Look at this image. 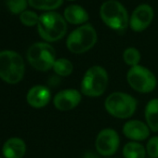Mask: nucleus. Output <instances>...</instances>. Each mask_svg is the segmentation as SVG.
<instances>
[{
  "label": "nucleus",
  "instance_id": "1",
  "mask_svg": "<svg viewBox=\"0 0 158 158\" xmlns=\"http://www.w3.org/2000/svg\"><path fill=\"white\" fill-rule=\"evenodd\" d=\"M25 72L23 57L12 50L0 51V78L8 84L19 83Z\"/></svg>",
  "mask_w": 158,
  "mask_h": 158
},
{
  "label": "nucleus",
  "instance_id": "2",
  "mask_svg": "<svg viewBox=\"0 0 158 158\" xmlns=\"http://www.w3.org/2000/svg\"><path fill=\"white\" fill-rule=\"evenodd\" d=\"M37 31L45 41L55 42L65 35L67 32V23L60 14L54 11H48L39 16Z\"/></svg>",
  "mask_w": 158,
  "mask_h": 158
},
{
  "label": "nucleus",
  "instance_id": "3",
  "mask_svg": "<svg viewBox=\"0 0 158 158\" xmlns=\"http://www.w3.org/2000/svg\"><path fill=\"white\" fill-rule=\"evenodd\" d=\"M109 76L107 71L100 66L94 65L89 68L81 82V93L87 97L102 96L108 86Z\"/></svg>",
  "mask_w": 158,
  "mask_h": 158
},
{
  "label": "nucleus",
  "instance_id": "4",
  "mask_svg": "<svg viewBox=\"0 0 158 158\" xmlns=\"http://www.w3.org/2000/svg\"><path fill=\"white\" fill-rule=\"evenodd\" d=\"M98 40L95 28L91 24H84L73 30L66 40L67 48L74 54H82L92 48Z\"/></svg>",
  "mask_w": 158,
  "mask_h": 158
},
{
  "label": "nucleus",
  "instance_id": "5",
  "mask_svg": "<svg viewBox=\"0 0 158 158\" xmlns=\"http://www.w3.org/2000/svg\"><path fill=\"white\" fill-rule=\"evenodd\" d=\"M137 104V101L131 95L124 92H114L106 98L104 107L112 116L127 119L134 114Z\"/></svg>",
  "mask_w": 158,
  "mask_h": 158
},
{
  "label": "nucleus",
  "instance_id": "6",
  "mask_svg": "<svg viewBox=\"0 0 158 158\" xmlns=\"http://www.w3.org/2000/svg\"><path fill=\"white\" fill-rule=\"evenodd\" d=\"M100 14L102 22L113 30L123 31L129 24L127 10L115 0H108L104 2L101 7Z\"/></svg>",
  "mask_w": 158,
  "mask_h": 158
},
{
  "label": "nucleus",
  "instance_id": "7",
  "mask_svg": "<svg viewBox=\"0 0 158 158\" xmlns=\"http://www.w3.org/2000/svg\"><path fill=\"white\" fill-rule=\"evenodd\" d=\"M27 60L35 70L41 72L48 71L53 68L56 60L55 49L48 43H35L27 51Z\"/></svg>",
  "mask_w": 158,
  "mask_h": 158
},
{
  "label": "nucleus",
  "instance_id": "8",
  "mask_svg": "<svg viewBox=\"0 0 158 158\" xmlns=\"http://www.w3.org/2000/svg\"><path fill=\"white\" fill-rule=\"evenodd\" d=\"M127 80L129 86L139 93H150L156 88L155 75L146 67L136 65L131 67L127 73Z\"/></svg>",
  "mask_w": 158,
  "mask_h": 158
},
{
  "label": "nucleus",
  "instance_id": "9",
  "mask_svg": "<svg viewBox=\"0 0 158 158\" xmlns=\"http://www.w3.org/2000/svg\"><path fill=\"white\" fill-rule=\"evenodd\" d=\"M120 145L118 133L113 128H104L97 136L95 148L99 154L102 156H111L116 152Z\"/></svg>",
  "mask_w": 158,
  "mask_h": 158
},
{
  "label": "nucleus",
  "instance_id": "10",
  "mask_svg": "<svg viewBox=\"0 0 158 158\" xmlns=\"http://www.w3.org/2000/svg\"><path fill=\"white\" fill-rule=\"evenodd\" d=\"M153 19V10L148 4L138 6L129 19V26L134 32L144 31Z\"/></svg>",
  "mask_w": 158,
  "mask_h": 158
},
{
  "label": "nucleus",
  "instance_id": "11",
  "mask_svg": "<svg viewBox=\"0 0 158 158\" xmlns=\"http://www.w3.org/2000/svg\"><path fill=\"white\" fill-rule=\"evenodd\" d=\"M82 100V93L73 89H63L58 92L54 99L53 104L56 109L65 112L75 108Z\"/></svg>",
  "mask_w": 158,
  "mask_h": 158
},
{
  "label": "nucleus",
  "instance_id": "12",
  "mask_svg": "<svg viewBox=\"0 0 158 158\" xmlns=\"http://www.w3.org/2000/svg\"><path fill=\"white\" fill-rule=\"evenodd\" d=\"M123 134L132 141H141L149 137L150 128L139 120H129L123 127Z\"/></svg>",
  "mask_w": 158,
  "mask_h": 158
},
{
  "label": "nucleus",
  "instance_id": "13",
  "mask_svg": "<svg viewBox=\"0 0 158 158\" xmlns=\"http://www.w3.org/2000/svg\"><path fill=\"white\" fill-rule=\"evenodd\" d=\"M51 99V93L49 89L45 86H35L29 89L26 95V101L28 104L36 109L47 106Z\"/></svg>",
  "mask_w": 158,
  "mask_h": 158
},
{
  "label": "nucleus",
  "instance_id": "14",
  "mask_svg": "<svg viewBox=\"0 0 158 158\" xmlns=\"http://www.w3.org/2000/svg\"><path fill=\"white\" fill-rule=\"evenodd\" d=\"M5 158H23L26 152V144L20 138H10L3 145Z\"/></svg>",
  "mask_w": 158,
  "mask_h": 158
},
{
  "label": "nucleus",
  "instance_id": "15",
  "mask_svg": "<svg viewBox=\"0 0 158 158\" xmlns=\"http://www.w3.org/2000/svg\"><path fill=\"white\" fill-rule=\"evenodd\" d=\"M89 18L87 10L79 5H70L64 10V19L71 24H83Z\"/></svg>",
  "mask_w": 158,
  "mask_h": 158
},
{
  "label": "nucleus",
  "instance_id": "16",
  "mask_svg": "<svg viewBox=\"0 0 158 158\" xmlns=\"http://www.w3.org/2000/svg\"><path fill=\"white\" fill-rule=\"evenodd\" d=\"M145 119L149 128L153 132H158V99L148 102L145 107Z\"/></svg>",
  "mask_w": 158,
  "mask_h": 158
},
{
  "label": "nucleus",
  "instance_id": "17",
  "mask_svg": "<svg viewBox=\"0 0 158 158\" xmlns=\"http://www.w3.org/2000/svg\"><path fill=\"white\" fill-rule=\"evenodd\" d=\"M125 158H145L146 149L142 144L137 141H129L123 148Z\"/></svg>",
  "mask_w": 158,
  "mask_h": 158
},
{
  "label": "nucleus",
  "instance_id": "18",
  "mask_svg": "<svg viewBox=\"0 0 158 158\" xmlns=\"http://www.w3.org/2000/svg\"><path fill=\"white\" fill-rule=\"evenodd\" d=\"M63 0H28V4L36 10H53L60 8Z\"/></svg>",
  "mask_w": 158,
  "mask_h": 158
},
{
  "label": "nucleus",
  "instance_id": "19",
  "mask_svg": "<svg viewBox=\"0 0 158 158\" xmlns=\"http://www.w3.org/2000/svg\"><path fill=\"white\" fill-rule=\"evenodd\" d=\"M53 70L58 75L65 77L73 73V65L68 59L60 58L55 60L53 65Z\"/></svg>",
  "mask_w": 158,
  "mask_h": 158
},
{
  "label": "nucleus",
  "instance_id": "20",
  "mask_svg": "<svg viewBox=\"0 0 158 158\" xmlns=\"http://www.w3.org/2000/svg\"><path fill=\"white\" fill-rule=\"evenodd\" d=\"M123 59L126 64L133 67L139 65L140 60V53L135 48H127L123 53Z\"/></svg>",
  "mask_w": 158,
  "mask_h": 158
},
{
  "label": "nucleus",
  "instance_id": "21",
  "mask_svg": "<svg viewBox=\"0 0 158 158\" xmlns=\"http://www.w3.org/2000/svg\"><path fill=\"white\" fill-rule=\"evenodd\" d=\"M6 3L12 14H22L27 8V0H6Z\"/></svg>",
  "mask_w": 158,
  "mask_h": 158
},
{
  "label": "nucleus",
  "instance_id": "22",
  "mask_svg": "<svg viewBox=\"0 0 158 158\" xmlns=\"http://www.w3.org/2000/svg\"><path fill=\"white\" fill-rule=\"evenodd\" d=\"M20 20L22 23L24 24L25 26L32 27V26L37 25L38 21H39V16L34 11L25 10L20 15Z\"/></svg>",
  "mask_w": 158,
  "mask_h": 158
},
{
  "label": "nucleus",
  "instance_id": "23",
  "mask_svg": "<svg viewBox=\"0 0 158 158\" xmlns=\"http://www.w3.org/2000/svg\"><path fill=\"white\" fill-rule=\"evenodd\" d=\"M146 152L152 158H158V136L152 137L146 145Z\"/></svg>",
  "mask_w": 158,
  "mask_h": 158
},
{
  "label": "nucleus",
  "instance_id": "24",
  "mask_svg": "<svg viewBox=\"0 0 158 158\" xmlns=\"http://www.w3.org/2000/svg\"><path fill=\"white\" fill-rule=\"evenodd\" d=\"M83 158H100V157H99V155H97L93 152H87L84 154V157Z\"/></svg>",
  "mask_w": 158,
  "mask_h": 158
},
{
  "label": "nucleus",
  "instance_id": "25",
  "mask_svg": "<svg viewBox=\"0 0 158 158\" xmlns=\"http://www.w3.org/2000/svg\"><path fill=\"white\" fill-rule=\"evenodd\" d=\"M69 1H73V0H69Z\"/></svg>",
  "mask_w": 158,
  "mask_h": 158
},
{
  "label": "nucleus",
  "instance_id": "26",
  "mask_svg": "<svg viewBox=\"0 0 158 158\" xmlns=\"http://www.w3.org/2000/svg\"><path fill=\"white\" fill-rule=\"evenodd\" d=\"M0 158H3V157H0Z\"/></svg>",
  "mask_w": 158,
  "mask_h": 158
},
{
  "label": "nucleus",
  "instance_id": "27",
  "mask_svg": "<svg viewBox=\"0 0 158 158\" xmlns=\"http://www.w3.org/2000/svg\"><path fill=\"white\" fill-rule=\"evenodd\" d=\"M150 158H152V157H150Z\"/></svg>",
  "mask_w": 158,
  "mask_h": 158
}]
</instances>
